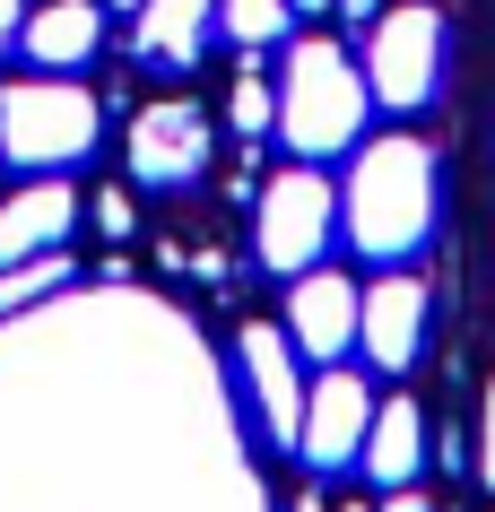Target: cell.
I'll return each mask as SVG.
<instances>
[{
    "label": "cell",
    "instance_id": "1",
    "mask_svg": "<svg viewBox=\"0 0 495 512\" xmlns=\"http://www.w3.org/2000/svg\"><path fill=\"white\" fill-rule=\"evenodd\" d=\"M443 217V174H435V148L409 131L391 139H365L357 148V174L339 191V226L365 261H409L417 243L435 235Z\"/></svg>",
    "mask_w": 495,
    "mask_h": 512
},
{
    "label": "cell",
    "instance_id": "2",
    "mask_svg": "<svg viewBox=\"0 0 495 512\" xmlns=\"http://www.w3.org/2000/svg\"><path fill=\"white\" fill-rule=\"evenodd\" d=\"M365 113H374V87L365 70L330 35H296L287 44V79H278V122L270 131L287 139V157L322 165V157H348L365 131Z\"/></svg>",
    "mask_w": 495,
    "mask_h": 512
},
{
    "label": "cell",
    "instance_id": "3",
    "mask_svg": "<svg viewBox=\"0 0 495 512\" xmlns=\"http://www.w3.org/2000/svg\"><path fill=\"white\" fill-rule=\"evenodd\" d=\"M96 131H105V122H96V96H87L79 79H61V70L0 87V165L61 174V165H79L87 148H96Z\"/></svg>",
    "mask_w": 495,
    "mask_h": 512
},
{
    "label": "cell",
    "instance_id": "4",
    "mask_svg": "<svg viewBox=\"0 0 495 512\" xmlns=\"http://www.w3.org/2000/svg\"><path fill=\"white\" fill-rule=\"evenodd\" d=\"M330 226H339V191H330L304 157L287 165V174H270L261 200H252V252H261V270H278V278L313 270L330 252Z\"/></svg>",
    "mask_w": 495,
    "mask_h": 512
},
{
    "label": "cell",
    "instance_id": "5",
    "mask_svg": "<svg viewBox=\"0 0 495 512\" xmlns=\"http://www.w3.org/2000/svg\"><path fill=\"white\" fill-rule=\"evenodd\" d=\"M365 87H374V105L391 113H426L443 87V18L435 0H409V9H383L374 27H365Z\"/></svg>",
    "mask_w": 495,
    "mask_h": 512
},
{
    "label": "cell",
    "instance_id": "6",
    "mask_svg": "<svg viewBox=\"0 0 495 512\" xmlns=\"http://www.w3.org/2000/svg\"><path fill=\"white\" fill-rule=\"evenodd\" d=\"M131 174L148 191H192L209 174V113L192 96H157L131 113Z\"/></svg>",
    "mask_w": 495,
    "mask_h": 512
},
{
    "label": "cell",
    "instance_id": "7",
    "mask_svg": "<svg viewBox=\"0 0 495 512\" xmlns=\"http://www.w3.org/2000/svg\"><path fill=\"white\" fill-rule=\"evenodd\" d=\"M365 426H374V391H365L348 365H330L313 391H304V434H296V452L313 460V469H357L365 452Z\"/></svg>",
    "mask_w": 495,
    "mask_h": 512
},
{
    "label": "cell",
    "instance_id": "8",
    "mask_svg": "<svg viewBox=\"0 0 495 512\" xmlns=\"http://www.w3.org/2000/svg\"><path fill=\"white\" fill-rule=\"evenodd\" d=\"M426 278H409V270H391V278H374L365 287V304H357V348H365V365H383V374H409L417 356H426Z\"/></svg>",
    "mask_w": 495,
    "mask_h": 512
},
{
    "label": "cell",
    "instance_id": "9",
    "mask_svg": "<svg viewBox=\"0 0 495 512\" xmlns=\"http://www.w3.org/2000/svg\"><path fill=\"white\" fill-rule=\"evenodd\" d=\"M357 278H339V270H313L287 287V339H296V356H313V365H339V356L357 348Z\"/></svg>",
    "mask_w": 495,
    "mask_h": 512
},
{
    "label": "cell",
    "instance_id": "10",
    "mask_svg": "<svg viewBox=\"0 0 495 512\" xmlns=\"http://www.w3.org/2000/svg\"><path fill=\"white\" fill-rule=\"evenodd\" d=\"M235 356H244V382H252L261 426H270L278 443H296V434H304V374H296V339H287V322H244Z\"/></svg>",
    "mask_w": 495,
    "mask_h": 512
},
{
    "label": "cell",
    "instance_id": "11",
    "mask_svg": "<svg viewBox=\"0 0 495 512\" xmlns=\"http://www.w3.org/2000/svg\"><path fill=\"white\" fill-rule=\"evenodd\" d=\"M70 226H79V191L61 183V174L9 191V200H0V270H9V261H35V252H61Z\"/></svg>",
    "mask_w": 495,
    "mask_h": 512
},
{
    "label": "cell",
    "instance_id": "12",
    "mask_svg": "<svg viewBox=\"0 0 495 512\" xmlns=\"http://www.w3.org/2000/svg\"><path fill=\"white\" fill-rule=\"evenodd\" d=\"M209 27H218V0H139L131 9V53L148 70H192L209 53Z\"/></svg>",
    "mask_w": 495,
    "mask_h": 512
},
{
    "label": "cell",
    "instance_id": "13",
    "mask_svg": "<svg viewBox=\"0 0 495 512\" xmlns=\"http://www.w3.org/2000/svg\"><path fill=\"white\" fill-rule=\"evenodd\" d=\"M18 44H27L35 70H61L70 79V70H87V61L105 53V9L96 0H44V9H27V35Z\"/></svg>",
    "mask_w": 495,
    "mask_h": 512
},
{
    "label": "cell",
    "instance_id": "14",
    "mask_svg": "<svg viewBox=\"0 0 495 512\" xmlns=\"http://www.w3.org/2000/svg\"><path fill=\"white\" fill-rule=\"evenodd\" d=\"M357 469L374 486H417V469H426V408L417 400H374V426H365V452Z\"/></svg>",
    "mask_w": 495,
    "mask_h": 512
},
{
    "label": "cell",
    "instance_id": "15",
    "mask_svg": "<svg viewBox=\"0 0 495 512\" xmlns=\"http://www.w3.org/2000/svg\"><path fill=\"white\" fill-rule=\"evenodd\" d=\"M61 287H70V261H61V252L9 261V270H0V322H9V313H27V304H44V296H61Z\"/></svg>",
    "mask_w": 495,
    "mask_h": 512
},
{
    "label": "cell",
    "instance_id": "16",
    "mask_svg": "<svg viewBox=\"0 0 495 512\" xmlns=\"http://www.w3.org/2000/svg\"><path fill=\"white\" fill-rule=\"evenodd\" d=\"M287 18H296V0H218V27L244 53H270L278 35H287Z\"/></svg>",
    "mask_w": 495,
    "mask_h": 512
},
{
    "label": "cell",
    "instance_id": "17",
    "mask_svg": "<svg viewBox=\"0 0 495 512\" xmlns=\"http://www.w3.org/2000/svg\"><path fill=\"white\" fill-rule=\"evenodd\" d=\"M226 122H235V131H244V139H261V131H270V122H278V87L261 79L252 61H244V79H235V96H226Z\"/></svg>",
    "mask_w": 495,
    "mask_h": 512
},
{
    "label": "cell",
    "instance_id": "18",
    "mask_svg": "<svg viewBox=\"0 0 495 512\" xmlns=\"http://www.w3.org/2000/svg\"><path fill=\"white\" fill-rule=\"evenodd\" d=\"M96 226H105L113 243L131 235V191H96Z\"/></svg>",
    "mask_w": 495,
    "mask_h": 512
},
{
    "label": "cell",
    "instance_id": "19",
    "mask_svg": "<svg viewBox=\"0 0 495 512\" xmlns=\"http://www.w3.org/2000/svg\"><path fill=\"white\" fill-rule=\"evenodd\" d=\"M18 35H27V0H0V53H9Z\"/></svg>",
    "mask_w": 495,
    "mask_h": 512
},
{
    "label": "cell",
    "instance_id": "20",
    "mask_svg": "<svg viewBox=\"0 0 495 512\" xmlns=\"http://www.w3.org/2000/svg\"><path fill=\"white\" fill-rule=\"evenodd\" d=\"M478 478L495 486V391H487V434H478Z\"/></svg>",
    "mask_w": 495,
    "mask_h": 512
},
{
    "label": "cell",
    "instance_id": "21",
    "mask_svg": "<svg viewBox=\"0 0 495 512\" xmlns=\"http://www.w3.org/2000/svg\"><path fill=\"white\" fill-rule=\"evenodd\" d=\"M374 512H435V504H426L417 486H391V495H383V504H374Z\"/></svg>",
    "mask_w": 495,
    "mask_h": 512
},
{
    "label": "cell",
    "instance_id": "22",
    "mask_svg": "<svg viewBox=\"0 0 495 512\" xmlns=\"http://www.w3.org/2000/svg\"><path fill=\"white\" fill-rule=\"evenodd\" d=\"M330 9H339L348 27H374V18H383V0H330Z\"/></svg>",
    "mask_w": 495,
    "mask_h": 512
},
{
    "label": "cell",
    "instance_id": "23",
    "mask_svg": "<svg viewBox=\"0 0 495 512\" xmlns=\"http://www.w3.org/2000/svg\"><path fill=\"white\" fill-rule=\"evenodd\" d=\"M296 512H330V504H322V495H296Z\"/></svg>",
    "mask_w": 495,
    "mask_h": 512
},
{
    "label": "cell",
    "instance_id": "24",
    "mask_svg": "<svg viewBox=\"0 0 495 512\" xmlns=\"http://www.w3.org/2000/svg\"><path fill=\"white\" fill-rule=\"evenodd\" d=\"M96 9H139V0H96Z\"/></svg>",
    "mask_w": 495,
    "mask_h": 512
},
{
    "label": "cell",
    "instance_id": "25",
    "mask_svg": "<svg viewBox=\"0 0 495 512\" xmlns=\"http://www.w3.org/2000/svg\"><path fill=\"white\" fill-rule=\"evenodd\" d=\"M296 9H330V0H296Z\"/></svg>",
    "mask_w": 495,
    "mask_h": 512
},
{
    "label": "cell",
    "instance_id": "26",
    "mask_svg": "<svg viewBox=\"0 0 495 512\" xmlns=\"http://www.w3.org/2000/svg\"><path fill=\"white\" fill-rule=\"evenodd\" d=\"M339 512H374V504H339Z\"/></svg>",
    "mask_w": 495,
    "mask_h": 512
}]
</instances>
